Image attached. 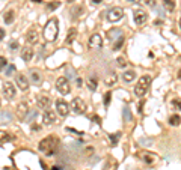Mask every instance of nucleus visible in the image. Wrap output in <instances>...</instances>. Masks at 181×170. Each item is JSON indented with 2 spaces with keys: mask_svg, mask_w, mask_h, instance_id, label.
<instances>
[{
  "mask_svg": "<svg viewBox=\"0 0 181 170\" xmlns=\"http://www.w3.org/2000/svg\"><path fill=\"white\" fill-rule=\"evenodd\" d=\"M52 170H60V169H59V167H53Z\"/></svg>",
  "mask_w": 181,
  "mask_h": 170,
  "instance_id": "43",
  "label": "nucleus"
},
{
  "mask_svg": "<svg viewBox=\"0 0 181 170\" xmlns=\"http://www.w3.org/2000/svg\"><path fill=\"white\" fill-rule=\"evenodd\" d=\"M26 41H27V44H30V45L38 44V41H39V33H38V30H36L35 27H30V29L27 30Z\"/></svg>",
  "mask_w": 181,
  "mask_h": 170,
  "instance_id": "11",
  "label": "nucleus"
},
{
  "mask_svg": "<svg viewBox=\"0 0 181 170\" xmlns=\"http://www.w3.org/2000/svg\"><path fill=\"white\" fill-rule=\"evenodd\" d=\"M101 2H103V0H92V3H94V5H100Z\"/></svg>",
  "mask_w": 181,
  "mask_h": 170,
  "instance_id": "39",
  "label": "nucleus"
},
{
  "mask_svg": "<svg viewBox=\"0 0 181 170\" xmlns=\"http://www.w3.org/2000/svg\"><path fill=\"white\" fill-rule=\"evenodd\" d=\"M71 108L76 114H85L86 113V104L82 98H74L71 103Z\"/></svg>",
  "mask_w": 181,
  "mask_h": 170,
  "instance_id": "6",
  "label": "nucleus"
},
{
  "mask_svg": "<svg viewBox=\"0 0 181 170\" xmlns=\"http://www.w3.org/2000/svg\"><path fill=\"white\" fill-rule=\"evenodd\" d=\"M124 17V11H122V8H112L109 12H107V20L110 21V23H116V21H119L121 18Z\"/></svg>",
  "mask_w": 181,
  "mask_h": 170,
  "instance_id": "5",
  "label": "nucleus"
},
{
  "mask_svg": "<svg viewBox=\"0 0 181 170\" xmlns=\"http://www.w3.org/2000/svg\"><path fill=\"white\" fill-rule=\"evenodd\" d=\"M56 111H57L59 116L65 117V116H68V113H70V106H68L66 101H63V100H57L56 101Z\"/></svg>",
  "mask_w": 181,
  "mask_h": 170,
  "instance_id": "8",
  "label": "nucleus"
},
{
  "mask_svg": "<svg viewBox=\"0 0 181 170\" xmlns=\"http://www.w3.org/2000/svg\"><path fill=\"white\" fill-rule=\"evenodd\" d=\"M149 86H151V77L149 75H142L139 78V81L136 83V86H134V95L138 96V98H142V96L148 92Z\"/></svg>",
  "mask_w": 181,
  "mask_h": 170,
  "instance_id": "3",
  "label": "nucleus"
},
{
  "mask_svg": "<svg viewBox=\"0 0 181 170\" xmlns=\"http://www.w3.org/2000/svg\"><path fill=\"white\" fill-rule=\"evenodd\" d=\"M109 137H110V141H112V144H113V146H115V144H118V141H119V138H121V133L110 134Z\"/></svg>",
  "mask_w": 181,
  "mask_h": 170,
  "instance_id": "27",
  "label": "nucleus"
},
{
  "mask_svg": "<svg viewBox=\"0 0 181 170\" xmlns=\"http://www.w3.org/2000/svg\"><path fill=\"white\" fill-rule=\"evenodd\" d=\"M50 103H52V100L49 98V96H45V95H39L36 98V106L39 108H47L50 106Z\"/></svg>",
  "mask_w": 181,
  "mask_h": 170,
  "instance_id": "16",
  "label": "nucleus"
},
{
  "mask_svg": "<svg viewBox=\"0 0 181 170\" xmlns=\"http://www.w3.org/2000/svg\"><path fill=\"white\" fill-rule=\"evenodd\" d=\"M141 157H142V161L146 163V164H152L157 158L154 154H149V152H143V154H141Z\"/></svg>",
  "mask_w": 181,
  "mask_h": 170,
  "instance_id": "18",
  "label": "nucleus"
},
{
  "mask_svg": "<svg viewBox=\"0 0 181 170\" xmlns=\"http://www.w3.org/2000/svg\"><path fill=\"white\" fill-rule=\"evenodd\" d=\"M0 106H2V101H0Z\"/></svg>",
  "mask_w": 181,
  "mask_h": 170,
  "instance_id": "47",
  "label": "nucleus"
},
{
  "mask_svg": "<svg viewBox=\"0 0 181 170\" xmlns=\"http://www.w3.org/2000/svg\"><path fill=\"white\" fill-rule=\"evenodd\" d=\"M6 66H8V60H6L5 57L0 56V72H2V71H3V68H6Z\"/></svg>",
  "mask_w": 181,
  "mask_h": 170,
  "instance_id": "32",
  "label": "nucleus"
},
{
  "mask_svg": "<svg viewBox=\"0 0 181 170\" xmlns=\"http://www.w3.org/2000/svg\"><path fill=\"white\" fill-rule=\"evenodd\" d=\"M116 65H118L119 68H125V66H127V62H125V59H124L122 56H119V57L116 59Z\"/></svg>",
  "mask_w": 181,
  "mask_h": 170,
  "instance_id": "29",
  "label": "nucleus"
},
{
  "mask_svg": "<svg viewBox=\"0 0 181 170\" xmlns=\"http://www.w3.org/2000/svg\"><path fill=\"white\" fill-rule=\"evenodd\" d=\"M148 20V14L142 9H136L134 11V23L138 24V26H142V24H145Z\"/></svg>",
  "mask_w": 181,
  "mask_h": 170,
  "instance_id": "12",
  "label": "nucleus"
},
{
  "mask_svg": "<svg viewBox=\"0 0 181 170\" xmlns=\"http://www.w3.org/2000/svg\"><path fill=\"white\" fill-rule=\"evenodd\" d=\"M68 2H70V3H73V2H76V0H68Z\"/></svg>",
  "mask_w": 181,
  "mask_h": 170,
  "instance_id": "44",
  "label": "nucleus"
},
{
  "mask_svg": "<svg viewBox=\"0 0 181 170\" xmlns=\"http://www.w3.org/2000/svg\"><path fill=\"white\" fill-rule=\"evenodd\" d=\"M134 78H136V72L131 71V69L130 71H125L124 74H122V81L124 83H131Z\"/></svg>",
  "mask_w": 181,
  "mask_h": 170,
  "instance_id": "17",
  "label": "nucleus"
},
{
  "mask_svg": "<svg viewBox=\"0 0 181 170\" xmlns=\"http://www.w3.org/2000/svg\"><path fill=\"white\" fill-rule=\"evenodd\" d=\"M42 122L45 125H53L56 122V113L53 110H45L42 113Z\"/></svg>",
  "mask_w": 181,
  "mask_h": 170,
  "instance_id": "13",
  "label": "nucleus"
},
{
  "mask_svg": "<svg viewBox=\"0 0 181 170\" xmlns=\"http://www.w3.org/2000/svg\"><path fill=\"white\" fill-rule=\"evenodd\" d=\"M76 38H77V30L76 29H71L70 30V33H68V36H66V45H70V44H73L74 41H76Z\"/></svg>",
  "mask_w": 181,
  "mask_h": 170,
  "instance_id": "19",
  "label": "nucleus"
},
{
  "mask_svg": "<svg viewBox=\"0 0 181 170\" xmlns=\"http://www.w3.org/2000/svg\"><path fill=\"white\" fill-rule=\"evenodd\" d=\"M82 83H83V80H82V78H77V80H76V84H77L79 87L82 86Z\"/></svg>",
  "mask_w": 181,
  "mask_h": 170,
  "instance_id": "37",
  "label": "nucleus"
},
{
  "mask_svg": "<svg viewBox=\"0 0 181 170\" xmlns=\"http://www.w3.org/2000/svg\"><path fill=\"white\" fill-rule=\"evenodd\" d=\"M163 6H165L169 12H172V11L175 9V2H174V0H163Z\"/></svg>",
  "mask_w": 181,
  "mask_h": 170,
  "instance_id": "26",
  "label": "nucleus"
},
{
  "mask_svg": "<svg viewBox=\"0 0 181 170\" xmlns=\"http://www.w3.org/2000/svg\"><path fill=\"white\" fill-rule=\"evenodd\" d=\"M180 29H181V18H180Z\"/></svg>",
  "mask_w": 181,
  "mask_h": 170,
  "instance_id": "46",
  "label": "nucleus"
},
{
  "mask_svg": "<svg viewBox=\"0 0 181 170\" xmlns=\"http://www.w3.org/2000/svg\"><path fill=\"white\" fill-rule=\"evenodd\" d=\"M57 35H59V21H57V18H50L44 27V38H45V41L53 42V41H56Z\"/></svg>",
  "mask_w": 181,
  "mask_h": 170,
  "instance_id": "2",
  "label": "nucleus"
},
{
  "mask_svg": "<svg viewBox=\"0 0 181 170\" xmlns=\"http://www.w3.org/2000/svg\"><path fill=\"white\" fill-rule=\"evenodd\" d=\"M116 80H118V77H116V74H110L106 80H104V83L107 84V86H113L116 83Z\"/></svg>",
  "mask_w": 181,
  "mask_h": 170,
  "instance_id": "25",
  "label": "nucleus"
},
{
  "mask_svg": "<svg viewBox=\"0 0 181 170\" xmlns=\"http://www.w3.org/2000/svg\"><path fill=\"white\" fill-rule=\"evenodd\" d=\"M56 89L59 93L62 95H68L71 92V87H70V81H68L65 77H59L57 81H56Z\"/></svg>",
  "mask_w": 181,
  "mask_h": 170,
  "instance_id": "4",
  "label": "nucleus"
},
{
  "mask_svg": "<svg viewBox=\"0 0 181 170\" xmlns=\"http://www.w3.org/2000/svg\"><path fill=\"white\" fill-rule=\"evenodd\" d=\"M35 2H36V3H41V0H35Z\"/></svg>",
  "mask_w": 181,
  "mask_h": 170,
  "instance_id": "45",
  "label": "nucleus"
},
{
  "mask_svg": "<svg viewBox=\"0 0 181 170\" xmlns=\"http://www.w3.org/2000/svg\"><path fill=\"white\" fill-rule=\"evenodd\" d=\"M12 140V136L6 131H0V143H6V141H11Z\"/></svg>",
  "mask_w": 181,
  "mask_h": 170,
  "instance_id": "24",
  "label": "nucleus"
},
{
  "mask_svg": "<svg viewBox=\"0 0 181 170\" xmlns=\"http://www.w3.org/2000/svg\"><path fill=\"white\" fill-rule=\"evenodd\" d=\"M9 47H11V50H18V42L17 41H12L9 44Z\"/></svg>",
  "mask_w": 181,
  "mask_h": 170,
  "instance_id": "36",
  "label": "nucleus"
},
{
  "mask_svg": "<svg viewBox=\"0 0 181 170\" xmlns=\"http://www.w3.org/2000/svg\"><path fill=\"white\" fill-rule=\"evenodd\" d=\"M30 80L35 83V84H41L42 83V77H41V74L38 71H33L32 74H30Z\"/></svg>",
  "mask_w": 181,
  "mask_h": 170,
  "instance_id": "22",
  "label": "nucleus"
},
{
  "mask_svg": "<svg viewBox=\"0 0 181 170\" xmlns=\"http://www.w3.org/2000/svg\"><path fill=\"white\" fill-rule=\"evenodd\" d=\"M15 93H17V89L12 83H5L3 84V95H5L6 100H14Z\"/></svg>",
  "mask_w": 181,
  "mask_h": 170,
  "instance_id": "10",
  "label": "nucleus"
},
{
  "mask_svg": "<svg viewBox=\"0 0 181 170\" xmlns=\"http://www.w3.org/2000/svg\"><path fill=\"white\" fill-rule=\"evenodd\" d=\"M21 59L24 60V62H30L33 59V48L30 45H26L21 50Z\"/></svg>",
  "mask_w": 181,
  "mask_h": 170,
  "instance_id": "15",
  "label": "nucleus"
},
{
  "mask_svg": "<svg viewBox=\"0 0 181 170\" xmlns=\"http://www.w3.org/2000/svg\"><path fill=\"white\" fill-rule=\"evenodd\" d=\"M124 117L127 120H131V114H130V110L128 108H124Z\"/></svg>",
  "mask_w": 181,
  "mask_h": 170,
  "instance_id": "35",
  "label": "nucleus"
},
{
  "mask_svg": "<svg viewBox=\"0 0 181 170\" xmlns=\"http://www.w3.org/2000/svg\"><path fill=\"white\" fill-rule=\"evenodd\" d=\"M127 2H131V3H136V2H139V0H127Z\"/></svg>",
  "mask_w": 181,
  "mask_h": 170,
  "instance_id": "41",
  "label": "nucleus"
},
{
  "mask_svg": "<svg viewBox=\"0 0 181 170\" xmlns=\"http://www.w3.org/2000/svg\"><path fill=\"white\" fill-rule=\"evenodd\" d=\"M171 104H172V107H174L175 110H181V100L175 98V100H174V101H172Z\"/></svg>",
  "mask_w": 181,
  "mask_h": 170,
  "instance_id": "31",
  "label": "nucleus"
},
{
  "mask_svg": "<svg viewBox=\"0 0 181 170\" xmlns=\"http://www.w3.org/2000/svg\"><path fill=\"white\" fill-rule=\"evenodd\" d=\"M178 78H180V80H181V71H180V72H178Z\"/></svg>",
  "mask_w": 181,
  "mask_h": 170,
  "instance_id": "42",
  "label": "nucleus"
},
{
  "mask_svg": "<svg viewBox=\"0 0 181 170\" xmlns=\"http://www.w3.org/2000/svg\"><path fill=\"white\" fill-rule=\"evenodd\" d=\"M14 74H15V66H14V65H8L6 75H14Z\"/></svg>",
  "mask_w": 181,
  "mask_h": 170,
  "instance_id": "33",
  "label": "nucleus"
},
{
  "mask_svg": "<svg viewBox=\"0 0 181 170\" xmlns=\"http://www.w3.org/2000/svg\"><path fill=\"white\" fill-rule=\"evenodd\" d=\"M122 44H124V36H119V38H118V41L115 42V45H113V50H119Z\"/></svg>",
  "mask_w": 181,
  "mask_h": 170,
  "instance_id": "28",
  "label": "nucleus"
},
{
  "mask_svg": "<svg viewBox=\"0 0 181 170\" xmlns=\"http://www.w3.org/2000/svg\"><path fill=\"white\" fill-rule=\"evenodd\" d=\"M27 113H29V106L26 103H20L18 107H17V116H18V119L24 120L26 116H27Z\"/></svg>",
  "mask_w": 181,
  "mask_h": 170,
  "instance_id": "14",
  "label": "nucleus"
},
{
  "mask_svg": "<svg viewBox=\"0 0 181 170\" xmlns=\"http://www.w3.org/2000/svg\"><path fill=\"white\" fill-rule=\"evenodd\" d=\"M59 6H60V2H52V3L47 5V9L49 11H53V9H57Z\"/></svg>",
  "mask_w": 181,
  "mask_h": 170,
  "instance_id": "30",
  "label": "nucleus"
},
{
  "mask_svg": "<svg viewBox=\"0 0 181 170\" xmlns=\"http://www.w3.org/2000/svg\"><path fill=\"white\" fill-rule=\"evenodd\" d=\"M110 98H112V93H110V92H107V93L104 95V104H106V106H109V103H110Z\"/></svg>",
  "mask_w": 181,
  "mask_h": 170,
  "instance_id": "34",
  "label": "nucleus"
},
{
  "mask_svg": "<svg viewBox=\"0 0 181 170\" xmlns=\"http://www.w3.org/2000/svg\"><path fill=\"white\" fill-rule=\"evenodd\" d=\"M15 84L18 86L20 90L26 92V90L29 89V78H27L24 74H17V75H15Z\"/></svg>",
  "mask_w": 181,
  "mask_h": 170,
  "instance_id": "7",
  "label": "nucleus"
},
{
  "mask_svg": "<svg viewBox=\"0 0 181 170\" xmlns=\"http://www.w3.org/2000/svg\"><path fill=\"white\" fill-rule=\"evenodd\" d=\"M180 122H181V117H180L178 114H172V116L169 117V125H171V127H178Z\"/></svg>",
  "mask_w": 181,
  "mask_h": 170,
  "instance_id": "23",
  "label": "nucleus"
},
{
  "mask_svg": "<svg viewBox=\"0 0 181 170\" xmlns=\"http://www.w3.org/2000/svg\"><path fill=\"white\" fill-rule=\"evenodd\" d=\"M97 86H98V83H97V78L95 77H89L88 78V87H89L90 92H95L97 90Z\"/></svg>",
  "mask_w": 181,
  "mask_h": 170,
  "instance_id": "20",
  "label": "nucleus"
},
{
  "mask_svg": "<svg viewBox=\"0 0 181 170\" xmlns=\"http://www.w3.org/2000/svg\"><path fill=\"white\" fill-rule=\"evenodd\" d=\"M3 35H5V32H3V30H0V38H3Z\"/></svg>",
  "mask_w": 181,
  "mask_h": 170,
  "instance_id": "40",
  "label": "nucleus"
},
{
  "mask_svg": "<svg viewBox=\"0 0 181 170\" xmlns=\"http://www.w3.org/2000/svg\"><path fill=\"white\" fill-rule=\"evenodd\" d=\"M146 5H149V6H154V0H146Z\"/></svg>",
  "mask_w": 181,
  "mask_h": 170,
  "instance_id": "38",
  "label": "nucleus"
},
{
  "mask_svg": "<svg viewBox=\"0 0 181 170\" xmlns=\"http://www.w3.org/2000/svg\"><path fill=\"white\" fill-rule=\"evenodd\" d=\"M14 20H15V12H14V11H8V12L3 15V21H5L6 24L14 23Z\"/></svg>",
  "mask_w": 181,
  "mask_h": 170,
  "instance_id": "21",
  "label": "nucleus"
},
{
  "mask_svg": "<svg viewBox=\"0 0 181 170\" xmlns=\"http://www.w3.org/2000/svg\"><path fill=\"white\" fill-rule=\"evenodd\" d=\"M57 148H59V138L54 137V136H49V137L42 138V140L39 141V146H38V149H39L44 155H47V157L53 155V154L57 151Z\"/></svg>",
  "mask_w": 181,
  "mask_h": 170,
  "instance_id": "1",
  "label": "nucleus"
},
{
  "mask_svg": "<svg viewBox=\"0 0 181 170\" xmlns=\"http://www.w3.org/2000/svg\"><path fill=\"white\" fill-rule=\"evenodd\" d=\"M89 47L90 48H94V50H100V48L103 47V36L95 33L89 38Z\"/></svg>",
  "mask_w": 181,
  "mask_h": 170,
  "instance_id": "9",
  "label": "nucleus"
}]
</instances>
